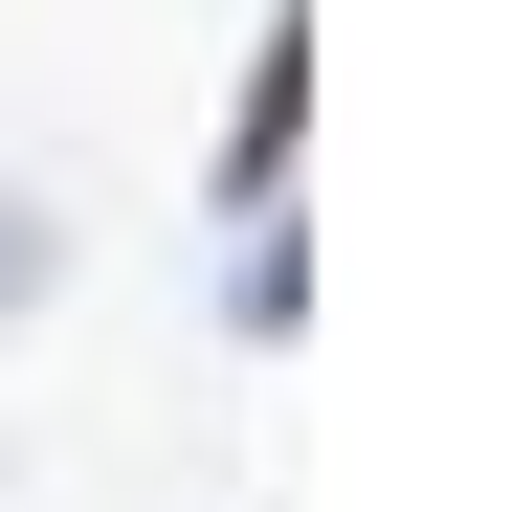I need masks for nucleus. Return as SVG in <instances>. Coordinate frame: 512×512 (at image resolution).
<instances>
[{"label":"nucleus","mask_w":512,"mask_h":512,"mask_svg":"<svg viewBox=\"0 0 512 512\" xmlns=\"http://www.w3.org/2000/svg\"><path fill=\"white\" fill-rule=\"evenodd\" d=\"M290 134H312V0L245 23V112H223V156H201V223H290Z\"/></svg>","instance_id":"obj_1"},{"label":"nucleus","mask_w":512,"mask_h":512,"mask_svg":"<svg viewBox=\"0 0 512 512\" xmlns=\"http://www.w3.org/2000/svg\"><path fill=\"white\" fill-rule=\"evenodd\" d=\"M45 290H67V201H45V179H0V334H23Z\"/></svg>","instance_id":"obj_2"},{"label":"nucleus","mask_w":512,"mask_h":512,"mask_svg":"<svg viewBox=\"0 0 512 512\" xmlns=\"http://www.w3.org/2000/svg\"><path fill=\"white\" fill-rule=\"evenodd\" d=\"M0 490H23V468H0Z\"/></svg>","instance_id":"obj_3"}]
</instances>
